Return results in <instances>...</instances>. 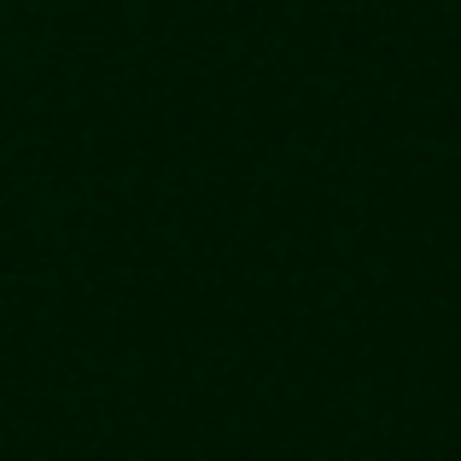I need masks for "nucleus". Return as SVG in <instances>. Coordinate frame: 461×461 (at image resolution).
Wrapping results in <instances>:
<instances>
[]
</instances>
